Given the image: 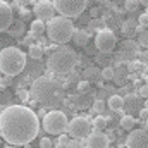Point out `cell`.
<instances>
[{"mask_svg": "<svg viewBox=\"0 0 148 148\" xmlns=\"http://www.w3.org/2000/svg\"><path fill=\"white\" fill-rule=\"evenodd\" d=\"M107 105L110 107V110L117 112V110H122L124 107V98L121 95H110L109 100H107Z\"/></svg>", "mask_w": 148, "mask_h": 148, "instance_id": "ac0fdd59", "label": "cell"}, {"mask_svg": "<svg viewBox=\"0 0 148 148\" xmlns=\"http://www.w3.org/2000/svg\"><path fill=\"white\" fill-rule=\"evenodd\" d=\"M69 121L66 117V114L60 110H52L45 114L43 117V129L48 134H64L67 131Z\"/></svg>", "mask_w": 148, "mask_h": 148, "instance_id": "8992f818", "label": "cell"}, {"mask_svg": "<svg viewBox=\"0 0 148 148\" xmlns=\"http://www.w3.org/2000/svg\"><path fill=\"white\" fill-rule=\"evenodd\" d=\"M35 16H36L40 21H52L55 16V7H53V2L52 0H38L35 3V9H33Z\"/></svg>", "mask_w": 148, "mask_h": 148, "instance_id": "8fae6325", "label": "cell"}, {"mask_svg": "<svg viewBox=\"0 0 148 148\" xmlns=\"http://www.w3.org/2000/svg\"><path fill=\"white\" fill-rule=\"evenodd\" d=\"M90 38V31H84V29H74V35H73V41L79 47H84L86 41Z\"/></svg>", "mask_w": 148, "mask_h": 148, "instance_id": "d6986e66", "label": "cell"}, {"mask_svg": "<svg viewBox=\"0 0 148 148\" xmlns=\"http://www.w3.org/2000/svg\"><path fill=\"white\" fill-rule=\"evenodd\" d=\"M43 33H47V24L43 21H40V19H35L31 23V26H29V35L33 38H40L43 36Z\"/></svg>", "mask_w": 148, "mask_h": 148, "instance_id": "2e32d148", "label": "cell"}, {"mask_svg": "<svg viewBox=\"0 0 148 148\" xmlns=\"http://www.w3.org/2000/svg\"><path fill=\"white\" fill-rule=\"evenodd\" d=\"M3 2H5V0H3Z\"/></svg>", "mask_w": 148, "mask_h": 148, "instance_id": "bcb514c9", "label": "cell"}, {"mask_svg": "<svg viewBox=\"0 0 148 148\" xmlns=\"http://www.w3.org/2000/svg\"><path fill=\"white\" fill-rule=\"evenodd\" d=\"M77 90L79 91H90V81H86V79L79 81L77 83Z\"/></svg>", "mask_w": 148, "mask_h": 148, "instance_id": "4dcf8cb0", "label": "cell"}, {"mask_svg": "<svg viewBox=\"0 0 148 148\" xmlns=\"http://www.w3.org/2000/svg\"><path fill=\"white\" fill-rule=\"evenodd\" d=\"M126 148H148V129H133L126 138Z\"/></svg>", "mask_w": 148, "mask_h": 148, "instance_id": "30bf717a", "label": "cell"}, {"mask_svg": "<svg viewBox=\"0 0 148 148\" xmlns=\"http://www.w3.org/2000/svg\"><path fill=\"white\" fill-rule=\"evenodd\" d=\"M5 148H21V147H14V145H9V147H5Z\"/></svg>", "mask_w": 148, "mask_h": 148, "instance_id": "60d3db41", "label": "cell"}, {"mask_svg": "<svg viewBox=\"0 0 148 148\" xmlns=\"http://www.w3.org/2000/svg\"><path fill=\"white\" fill-rule=\"evenodd\" d=\"M93 127H95V131H103V129H107V119L102 117V115H97L95 121H93Z\"/></svg>", "mask_w": 148, "mask_h": 148, "instance_id": "603a6c76", "label": "cell"}, {"mask_svg": "<svg viewBox=\"0 0 148 148\" xmlns=\"http://www.w3.org/2000/svg\"><path fill=\"white\" fill-rule=\"evenodd\" d=\"M7 33H9L12 38H21L24 33H26V26H24L23 21H14L12 26L7 29Z\"/></svg>", "mask_w": 148, "mask_h": 148, "instance_id": "e0dca14e", "label": "cell"}, {"mask_svg": "<svg viewBox=\"0 0 148 148\" xmlns=\"http://www.w3.org/2000/svg\"><path fill=\"white\" fill-rule=\"evenodd\" d=\"M52 2H53L55 10L60 16L69 17V19L79 17L88 5V0H52Z\"/></svg>", "mask_w": 148, "mask_h": 148, "instance_id": "52a82bcc", "label": "cell"}, {"mask_svg": "<svg viewBox=\"0 0 148 148\" xmlns=\"http://www.w3.org/2000/svg\"><path fill=\"white\" fill-rule=\"evenodd\" d=\"M138 93H140V97H143V98H148V86H147V84H145V86H141Z\"/></svg>", "mask_w": 148, "mask_h": 148, "instance_id": "e575fe53", "label": "cell"}, {"mask_svg": "<svg viewBox=\"0 0 148 148\" xmlns=\"http://www.w3.org/2000/svg\"><path fill=\"white\" fill-rule=\"evenodd\" d=\"M83 76H84L86 81H91V79L98 77V69H97V67H88V69H84Z\"/></svg>", "mask_w": 148, "mask_h": 148, "instance_id": "cb8c5ba5", "label": "cell"}, {"mask_svg": "<svg viewBox=\"0 0 148 148\" xmlns=\"http://www.w3.org/2000/svg\"><path fill=\"white\" fill-rule=\"evenodd\" d=\"M29 95L40 107L57 109L66 98V90H64L62 81H59L52 76H40L38 79L33 81Z\"/></svg>", "mask_w": 148, "mask_h": 148, "instance_id": "7a4b0ae2", "label": "cell"}, {"mask_svg": "<svg viewBox=\"0 0 148 148\" xmlns=\"http://www.w3.org/2000/svg\"><path fill=\"white\" fill-rule=\"evenodd\" d=\"M69 141H71V140H69V136H67V134H60V136H59V147L64 148Z\"/></svg>", "mask_w": 148, "mask_h": 148, "instance_id": "836d02e7", "label": "cell"}, {"mask_svg": "<svg viewBox=\"0 0 148 148\" xmlns=\"http://www.w3.org/2000/svg\"><path fill=\"white\" fill-rule=\"evenodd\" d=\"M95 2H110V0H95Z\"/></svg>", "mask_w": 148, "mask_h": 148, "instance_id": "7bdbcfd3", "label": "cell"}, {"mask_svg": "<svg viewBox=\"0 0 148 148\" xmlns=\"http://www.w3.org/2000/svg\"><path fill=\"white\" fill-rule=\"evenodd\" d=\"M148 69V66L145 62H141V60H136V73L140 74H145V71Z\"/></svg>", "mask_w": 148, "mask_h": 148, "instance_id": "1f68e13d", "label": "cell"}, {"mask_svg": "<svg viewBox=\"0 0 148 148\" xmlns=\"http://www.w3.org/2000/svg\"><path fill=\"white\" fill-rule=\"evenodd\" d=\"M3 88V83H2V76H0V90Z\"/></svg>", "mask_w": 148, "mask_h": 148, "instance_id": "ab89813d", "label": "cell"}, {"mask_svg": "<svg viewBox=\"0 0 148 148\" xmlns=\"http://www.w3.org/2000/svg\"><path fill=\"white\" fill-rule=\"evenodd\" d=\"M64 148H84V145H83L81 141H76V140H71V141H69V143H67V145H66Z\"/></svg>", "mask_w": 148, "mask_h": 148, "instance_id": "d6a6232c", "label": "cell"}, {"mask_svg": "<svg viewBox=\"0 0 148 148\" xmlns=\"http://www.w3.org/2000/svg\"><path fill=\"white\" fill-rule=\"evenodd\" d=\"M138 24H140L141 28H148V12H143V14H140Z\"/></svg>", "mask_w": 148, "mask_h": 148, "instance_id": "83f0119b", "label": "cell"}, {"mask_svg": "<svg viewBox=\"0 0 148 148\" xmlns=\"http://www.w3.org/2000/svg\"><path fill=\"white\" fill-rule=\"evenodd\" d=\"M140 28H141V26L138 24V21H126V23L121 26V33L124 35L126 40H131L136 33H140V31H141Z\"/></svg>", "mask_w": 148, "mask_h": 148, "instance_id": "9a60e30c", "label": "cell"}, {"mask_svg": "<svg viewBox=\"0 0 148 148\" xmlns=\"http://www.w3.org/2000/svg\"><path fill=\"white\" fill-rule=\"evenodd\" d=\"M140 3H141V5H147V7H148V0H140Z\"/></svg>", "mask_w": 148, "mask_h": 148, "instance_id": "f35d334b", "label": "cell"}, {"mask_svg": "<svg viewBox=\"0 0 148 148\" xmlns=\"http://www.w3.org/2000/svg\"><path fill=\"white\" fill-rule=\"evenodd\" d=\"M14 23V12H12V5H9L7 2L0 0V33L7 31Z\"/></svg>", "mask_w": 148, "mask_h": 148, "instance_id": "7c38bea8", "label": "cell"}, {"mask_svg": "<svg viewBox=\"0 0 148 148\" xmlns=\"http://www.w3.org/2000/svg\"><path fill=\"white\" fill-rule=\"evenodd\" d=\"M124 7H126V10H129V12H134V10L140 7V0H126V2H124Z\"/></svg>", "mask_w": 148, "mask_h": 148, "instance_id": "4316f807", "label": "cell"}, {"mask_svg": "<svg viewBox=\"0 0 148 148\" xmlns=\"http://www.w3.org/2000/svg\"><path fill=\"white\" fill-rule=\"evenodd\" d=\"M105 29V21L103 19H91L90 24H88V31H102Z\"/></svg>", "mask_w": 148, "mask_h": 148, "instance_id": "44dd1931", "label": "cell"}, {"mask_svg": "<svg viewBox=\"0 0 148 148\" xmlns=\"http://www.w3.org/2000/svg\"><path fill=\"white\" fill-rule=\"evenodd\" d=\"M26 53L17 47H7L0 50V71L3 76L14 77L26 67Z\"/></svg>", "mask_w": 148, "mask_h": 148, "instance_id": "277c9868", "label": "cell"}, {"mask_svg": "<svg viewBox=\"0 0 148 148\" xmlns=\"http://www.w3.org/2000/svg\"><path fill=\"white\" fill-rule=\"evenodd\" d=\"M119 55L122 57V59H134V57H138L140 55V45L136 43V41H133V40H124L122 43H121V48H119Z\"/></svg>", "mask_w": 148, "mask_h": 148, "instance_id": "5bb4252c", "label": "cell"}, {"mask_svg": "<svg viewBox=\"0 0 148 148\" xmlns=\"http://www.w3.org/2000/svg\"><path fill=\"white\" fill-rule=\"evenodd\" d=\"M109 148H112V147H109Z\"/></svg>", "mask_w": 148, "mask_h": 148, "instance_id": "f6af8a7d", "label": "cell"}, {"mask_svg": "<svg viewBox=\"0 0 148 148\" xmlns=\"http://www.w3.org/2000/svg\"><path fill=\"white\" fill-rule=\"evenodd\" d=\"M103 109H105V102L98 98V100L93 103V112H103Z\"/></svg>", "mask_w": 148, "mask_h": 148, "instance_id": "f1b7e54d", "label": "cell"}, {"mask_svg": "<svg viewBox=\"0 0 148 148\" xmlns=\"http://www.w3.org/2000/svg\"><path fill=\"white\" fill-rule=\"evenodd\" d=\"M114 76H115V69H114L112 66H107V67H103V69H102V77H103V79L112 81V79H114Z\"/></svg>", "mask_w": 148, "mask_h": 148, "instance_id": "d4e9b609", "label": "cell"}, {"mask_svg": "<svg viewBox=\"0 0 148 148\" xmlns=\"http://www.w3.org/2000/svg\"><path fill=\"white\" fill-rule=\"evenodd\" d=\"M38 129V117L29 107L10 105L0 115V134L9 145H29L36 138Z\"/></svg>", "mask_w": 148, "mask_h": 148, "instance_id": "6da1fadb", "label": "cell"}, {"mask_svg": "<svg viewBox=\"0 0 148 148\" xmlns=\"http://www.w3.org/2000/svg\"><path fill=\"white\" fill-rule=\"evenodd\" d=\"M28 55H29L31 59H35V60H38V59H41V57H43V48H41L40 45H29Z\"/></svg>", "mask_w": 148, "mask_h": 148, "instance_id": "7402d4cb", "label": "cell"}, {"mask_svg": "<svg viewBox=\"0 0 148 148\" xmlns=\"http://www.w3.org/2000/svg\"><path fill=\"white\" fill-rule=\"evenodd\" d=\"M31 2H35V0H14L16 5H17V3H19V5H28V3H31Z\"/></svg>", "mask_w": 148, "mask_h": 148, "instance_id": "d590c367", "label": "cell"}, {"mask_svg": "<svg viewBox=\"0 0 148 148\" xmlns=\"http://www.w3.org/2000/svg\"><path fill=\"white\" fill-rule=\"evenodd\" d=\"M91 124H90V121L88 119H84V117H74L73 121L69 122V126H67V133H69V136H73L76 140H83V138H88L93 131H91Z\"/></svg>", "mask_w": 148, "mask_h": 148, "instance_id": "ba28073f", "label": "cell"}, {"mask_svg": "<svg viewBox=\"0 0 148 148\" xmlns=\"http://www.w3.org/2000/svg\"><path fill=\"white\" fill-rule=\"evenodd\" d=\"M77 53L69 45H57L47 59V69L52 74H69L77 66Z\"/></svg>", "mask_w": 148, "mask_h": 148, "instance_id": "3957f363", "label": "cell"}, {"mask_svg": "<svg viewBox=\"0 0 148 148\" xmlns=\"http://www.w3.org/2000/svg\"><path fill=\"white\" fill-rule=\"evenodd\" d=\"M90 14L93 16V19H98V9H97V7H93V9L90 10Z\"/></svg>", "mask_w": 148, "mask_h": 148, "instance_id": "8d00e7d4", "label": "cell"}, {"mask_svg": "<svg viewBox=\"0 0 148 148\" xmlns=\"http://www.w3.org/2000/svg\"><path fill=\"white\" fill-rule=\"evenodd\" d=\"M115 45H117V38H115L112 29L105 28V29H102V31L97 33V36H95V47H97L98 52L110 53L112 50L115 48Z\"/></svg>", "mask_w": 148, "mask_h": 148, "instance_id": "9c48e42d", "label": "cell"}, {"mask_svg": "<svg viewBox=\"0 0 148 148\" xmlns=\"http://www.w3.org/2000/svg\"><path fill=\"white\" fill-rule=\"evenodd\" d=\"M21 16H23V17H24V19H26V17H28V16H29V12H28V10H26V9H23V10H21Z\"/></svg>", "mask_w": 148, "mask_h": 148, "instance_id": "74e56055", "label": "cell"}, {"mask_svg": "<svg viewBox=\"0 0 148 148\" xmlns=\"http://www.w3.org/2000/svg\"><path fill=\"white\" fill-rule=\"evenodd\" d=\"M145 83H147V86H148V74L145 76Z\"/></svg>", "mask_w": 148, "mask_h": 148, "instance_id": "b9f144b4", "label": "cell"}, {"mask_svg": "<svg viewBox=\"0 0 148 148\" xmlns=\"http://www.w3.org/2000/svg\"><path fill=\"white\" fill-rule=\"evenodd\" d=\"M40 147H41V148H53V141H52L50 138H47V136H45V138H41V140H40Z\"/></svg>", "mask_w": 148, "mask_h": 148, "instance_id": "f546056e", "label": "cell"}, {"mask_svg": "<svg viewBox=\"0 0 148 148\" xmlns=\"http://www.w3.org/2000/svg\"><path fill=\"white\" fill-rule=\"evenodd\" d=\"M109 143H110V140L103 131H93L86 140L88 148H109Z\"/></svg>", "mask_w": 148, "mask_h": 148, "instance_id": "4fadbf2b", "label": "cell"}, {"mask_svg": "<svg viewBox=\"0 0 148 148\" xmlns=\"http://www.w3.org/2000/svg\"><path fill=\"white\" fill-rule=\"evenodd\" d=\"M74 29L76 28H74L73 21L64 16H57L47 23V36L50 41L59 43V45H66L69 40H73Z\"/></svg>", "mask_w": 148, "mask_h": 148, "instance_id": "5b68a950", "label": "cell"}, {"mask_svg": "<svg viewBox=\"0 0 148 148\" xmlns=\"http://www.w3.org/2000/svg\"><path fill=\"white\" fill-rule=\"evenodd\" d=\"M136 126V119L133 117V115H124L122 119H121V127L124 129V131H129V129H133Z\"/></svg>", "mask_w": 148, "mask_h": 148, "instance_id": "ffe728a7", "label": "cell"}, {"mask_svg": "<svg viewBox=\"0 0 148 148\" xmlns=\"http://www.w3.org/2000/svg\"><path fill=\"white\" fill-rule=\"evenodd\" d=\"M147 129H148V119H147Z\"/></svg>", "mask_w": 148, "mask_h": 148, "instance_id": "ee69618b", "label": "cell"}, {"mask_svg": "<svg viewBox=\"0 0 148 148\" xmlns=\"http://www.w3.org/2000/svg\"><path fill=\"white\" fill-rule=\"evenodd\" d=\"M138 45H140V47H143V48H148V29H141V31H140Z\"/></svg>", "mask_w": 148, "mask_h": 148, "instance_id": "484cf974", "label": "cell"}]
</instances>
